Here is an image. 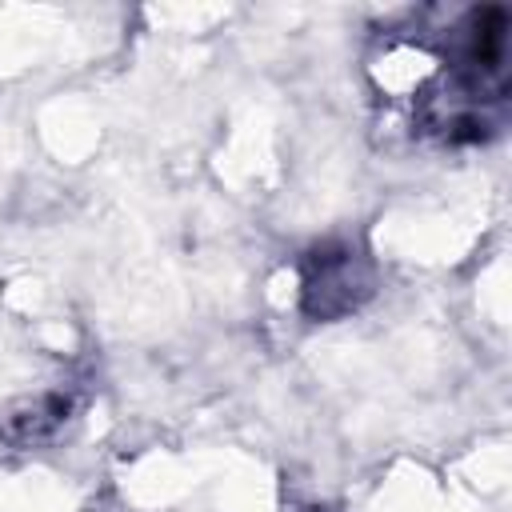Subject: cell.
Instances as JSON below:
<instances>
[{
  "instance_id": "6da1fadb",
  "label": "cell",
  "mask_w": 512,
  "mask_h": 512,
  "mask_svg": "<svg viewBox=\"0 0 512 512\" xmlns=\"http://www.w3.org/2000/svg\"><path fill=\"white\" fill-rule=\"evenodd\" d=\"M376 288L372 260L348 240H324L300 260V312L308 320H344Z\"/></svg>"
},
{
  "instance_id": "7a4b0ae2",
  "label": "cell",
  "mask_w": 512,
  "mask_h": 512,
  "mask_svg": "<svg viewBox=\"0 0 512 512\" xmlns=\"http://www.w3.org/2000/svg\"><path fill=\"white\" fill-rule=\"evenodd\" d=\"M72 408H76V400L68 392L24 396V400H16L0 412V440L12 444V448H40V444L60 436Z\"/></svg>"
},
{
  "instance_id": "3957f363",
  "label": "cell",
  "mask_w": 512,
  "mask_h": 512,
  "mask_svg": "<svg viewBox=\"0 0 512 512\" xmlns=\"http://www.w3.org/2000/svg\"><path fill=\"white\" fill-rule=\"evenodd\" d=\"M296 512H332V508H320V504H308V508H296Z\"/></svg>"
}]
</instances>
